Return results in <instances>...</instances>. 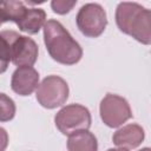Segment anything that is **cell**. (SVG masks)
I'll return each mask as SVG.
<instances>
[{
    "mask_svg": "<svg viewBox=\"0 0 151 151\" xmlns=\"http://www.w3.org/2000/svg\"><path fill=\"white\" fill-rule=\"evenodd\" d=\"M68 151H98V142L96 136L88 130L78 131L68 136Z\"/></svg>",
    "mask_w": 151,
    "mask_h": 151,
    "instance_id": "cell-11",
    "label": "cell"
},
{
    "mask_svg": "<svg viewBox=\"0 0 151 151\" xmlns=\"http://www.w3.org/2000/svg\"><path fill=\"white\" fill-rule=\"evenodd\" d=\"M100 118L109 127H119L132 118V110L129 101L113 93H107L99 105Z\"/></svg>",
    "mask_w": 151,
    "mask_h": 151,
    "instance_id": "cell-6",
    "label": "cell"
},
{
    "mask_svg": "<svg viewBox=\"0 0 151 151\" xmlns=\"http://www.w3.org/2000/svg\"><path fill=\"white\" fill-rule=\"evenodd\" d=\"M68 93L70 88L66 80L59 76H47L35 90L38 103L50 110L64 105L68 98Z\"/></svg>",
    "mask_w": 151,
    "mask_h": 151,
    "instance_id": "cell-4",
    "label": "cell"
},
{
    "mask_svg": "<svg viewBox=\"0 0 151 151\" xmlns=\"http://www.w3.org/2000/svg\"><path fill=\"white\" fill-rule=\"evenodd\" d=\"M107 151H129L126 149H122V147H118V149H109Z\"/></svg>",
    "mask_w": 151,
    "mask_h": 151,
    "instance_id": "cell-17",
    "label": "cell"
},
{
    "mask_svg": "<svg viewBox=\"0 0 151 151\" xmlns=\"http://www.w3.org/2000/svg\"><path fill=\"white\" fill-rule=\"evenodd\" d=\"M46 22V13L42 8L26 7L25 13L17 22L20 31L28 34H37Z\"/></svg>",
    "mask_w": 151,
    "mask_h": 151,
    "instance_id": "cell-10",
    "label": "cell"
},
{
    "mask_svg": "<svg viewBox=\"0 0 151 151\" xmlns=\"http://www.w3.org/2000/svg\"><path fill=\"white\" fill-rule=\"evenodd\" d=\"M15 103L7 94L0 92V122H9L15 116Z\"/></svg>",
    "mask_w": 151,
    "mask_h": 151,
    "instance_id": "cell-14",
    "label": "cell"
},
{
    "mask_svg": "<svg viewBox=\"0 0 151 151\" xmlns=\"http://www.w3.org/2000/svg\"><path fill=\"white\" fill-rule=\"evenodd\" d=\"M145 138L144 129L138 124H127L118 129L113 136L112 140L118 147L131 150L138 147Z\"/></svg>",
    "mask_w": 151,
    "mask_h": 151,
    "instance_id": "cell-9",
    "label": "cell"
},
{
    "mask_svg": "<svg viewBox=\"0 0 151 151\" xmlns=\"http://www.w3.org/2000/svg\"><path fill=\"white\" fill-rule=\"evenodd\" d=\"M77 5V1H68V0H53L51 2V7L54 13L57 14H66L71 12V9Z\"/></svg>",
    "mask_w": 151,
    "mask_h": 151,
    "instance_id": "cell-15",
    "label": "cell"
},
{
    "mask_svg": "<svg viewBox=\"0 0 151 151\" xmlns=\"http://www.w3.org/2000/svg\"><path fill=\"white\" fill-rule=\"evenodd\" d=\"M39 48L37 42L26 35H19L13 44L12 63L20 66H33L38 59Z\"/></svg>",
    "mask_w": 151,
    "mask_h": 151,
    "instance_id": "cell-8",
    "label": "cell"
},
{
    "mask_svg": "<svg viewBox=\"0 0 151 151\" xmlns=\"http://www.w3.org/2000/svg\"><path fill=\"white\" fill-rule=\"evenodd\" d=\"M42 28L46 50L53 60L63 65H74L81 59L83 48L58 20H47Z\"/></svg>",
    "mask_w": 151,
    "mask_h": 151,
    "instance_id": "cell-1",
    "label": "cell"
},
{
    "mask_svg": "<svg viewBox=\"0 0 151 151\" xmlns=\"http://www.w3.org/2000/svg\"><path fill=\"white\" fill-rule=\"evenodd\" d=\"M91 113L87 107L80 104H70L59 110L54 117L57 129L65 136L78 131L88 130L91 126Z\"/></svg>",
    "mask_w": 151,
    "mask_h": 151,
    "instance_id": "cell-3",
    "label": "cell"
},
{
    "mask_svg": "<svg viewBox=\"0 0 151 151\" xmlns=\"http://www.w3.org/2000/svg\"><path fill=\"white\" fill-rule=\"evenodd\" d=\"M20 34L12 29L0 32V74L4 73L9 61H12V48L13 44Z\"/></svg>",
    "mask_w": 151,
    "mask_h": 151,
    "instance_id": "cell-12",
    "label": "cell"
},
{
    "mask_svg": "<svg viewBox=\"0 0 151 151\" xmlns=\"http://www.w3.org/2000/svg\"><path fill=\"white\" fill-rule=\"evenodd\" d=\"M139 151H151V150H150V147H143V149L139 150Z\"/></svg>",
    "mask_w": 151,
    "mask_h": 151,
    "instance_id": "cell-18",
    "label": "cell"
},
{
    "mask_svg": "<svg viewBox=\"0 0 151 151\" xmlns=\"http://www.w3.org/2000/svg\"><path fill=\"white\" fill-rule=\"evenodd\" d=\"M76 22L85 37L98 38L104 33L107 25L106 12L99 4H85L78 11Z\"/></svg>",
    "mask_w": 151,
    "mask_h": 151,
    "instance_id": "cell-5",
    "label": "cell"
},
{
    "mask_svg": "<svg viewBox=\"0 0 151 151\" xmlns=\"http://www.w3.org/2000/svg\"><path fill=\"white\" fill-rule=\"evenodd\" d=\"M118 28L137 41L151 44V12L137 2H119L116 9Z\"/></svg>",
    "mask_w": 151,
    "mask_h": 151,
    "instance_id": "cell-2",
    "label": "cell"
},
{
    "mask_svg": "<svg viewBox=\"0 0 151 151\" xmlns=\"http://www.w3.org/2000/svg\"><path fill=\"white\" fill-rule=\"evenodd\" d=\"M26 11L22 1H0V26L7 21L18 22Z\"/></svg>",
    "mask_w": 151,
    "mask_h": 151,
    "instance_id": "cell-13",
    "label": "cell"
},
{
    "mask_svg": "<svg viewBox=\"0 0 151 151\" xmlns=\"http://www.w3.org/2000/svg\"><path fill=\"white\" fill-rule=\"evenodd\" d=\"M39 86V73L33 66L18 67L11 79L12 90L19 96H29Z\"/></svg>",
    "mask_w": 151,
    "mask_h": 151,
    "instance_id": "cell-7",
    "label": "cell"
},
{
    "mask_svg": "<svg viewBox=\"0 0 151 151\" xmlns=\"http://www.w3.org/2000/svg\"><path fill=\"white\" fill-rule=\"evenodd\" d=\"M8 146V133L4 127H0V151H5Z\"/></svg>",
    "mask_w": 151,
    "mask_h": 151,
    "instance_id": "cell-16",
    "label": "cell"
}]
</instances>
